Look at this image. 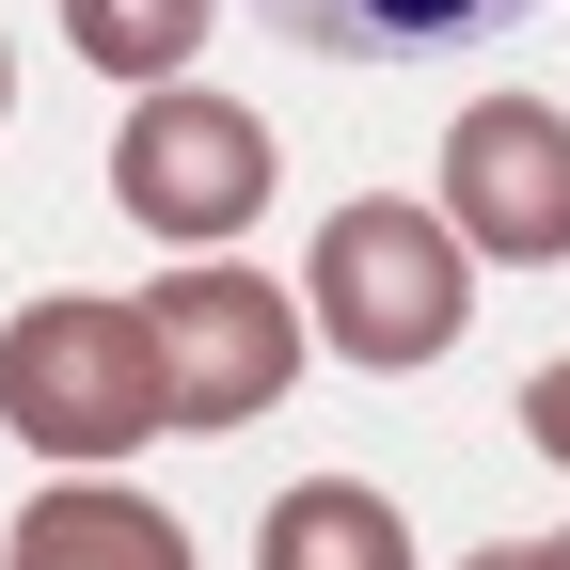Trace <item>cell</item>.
<instances>
[{
    "label": "cell",
    "mask_w": 570,
    "mask_h": 570,
    "mask_svg": "<svg viewBox=\"0 0 570 570\" xmlns=\"http://www.w3.org/2000/svg\"><path fill=\"white\" fill-rule=\"evenodd\" d=\"M142 333H159V428H254L302 381V348H317V317L285 302L269 269H238V254L159 269L142 285Z\"/></svg>",
    "instance_id": "3957f363"
},
{
    "label": "cell",
    "mask_w": 570,
    "mask_h": 570,
    "mask_svg": "<svg viewBox=\"0 0 570 570\" xmlns=\"http://www.w3.org/2000/svg\"><path fill=\"white\" fill-rule=\"evenodd\" d=\"M523 444H539V460L570 475V348H554V365H539V381H523Z\"/></svg>",
    "instance_id": "30bf717a"
},
{
    "label": "cell",
    "mask_w": 570,
    "mask_h": 570,
    "mask_svg": "<svg viewBox=\"0 0 570 570\" xmlns=\"http://www.w3.org/2000/svg\"><path fill=\"white\" fill-rule=\"evenodd\" d=\"M0 570H190V523L142 508L127 475H63V491H32V508H17Z\"/></svg>",
    "instance_id": "52a82bcc"
},
{
    "label": "cell",
    "mask_w": 570,
    "mask_h": 570,
    "mask_svg": "<svg viewBox=\"0 0 570 570\" xmlns=\"http://www.w3.org/2000/svg\"><path fill=\"white\" fill-rule=\"evenodd\" d=\"M206 17H223V0H63V48H80L96 80H127V96H159V80H190V48H206Z\"/></svg>",
    "instance_id": "9c48e42d"
},
{
    "label": "cell",
    "mask_w": 570,
    "mask_h": 570,
    "mask_svg": "<svg viewBox=\"0 0 570 570\" xmlns=\"http://www.w3.org/2000/svg\"><path fill=\"white\" fill-rule=\"evenodd\" d=\"M554 554H570V539H554Z\"/></svg>",
    "instance_id": "4fadbf2b"
},
{
    "label": "cell",
    "mask_w": 570,
    "mask_h": 570,
    "mask_svg": "<svg viewBox=\"0 0 570 570\" xmlns=\"http://www.w3.org/2000/svg\"><path fill=\"white\" fill-rule=\"evenodd\" d=\"M0 428L63 475H111L127 444H159V333H142V302H96V285L17 302L0 317Z\"/></svg>",
    "instance_id": "6da1fadb"
},
{
    "label": "cell",
    "mask_w": 570,
    "mask_h": 570,
    "mask_svg": "<svg viewBox=\"0 0 570 570\" xmlns=\"http://www.w3.org/2000/svg\"><path fill=\"white\" fill-rule=\"evenodd\" d=\"M0 111H17V48H0Z\"/></svg>",
    "instance_id": "7c38bea8"
},
{
    "label": "cell",
    "mask_w": 570,
    "mask_h": 570,
    "mask_svg": "<svg viewBox=\"0 0 570 570\" xmlns=\"http://www.w3.org/2000/svg\"><path fill=\"white\" fill-rule=\"evenodd\" d=\"M460 570H570V554H554V539H475Z\"/></svg>",
    "instance_id": "8fae6325"
},
{
    "label": "cell",
    "mask_w": 570,
    "mask_h": 570,
    "mask_svg": "<svg viewBox=\"0 0 570 570\" xmlns=\"http://www.w3.org/2000/svg\"><path fill=\"white\" fill-rule=\"evenodd\" d=\"M302 317H317V348L412 381V365H444V348H460V317H475V254H460L444 206L365 190V206H333V223H317V254H302Z\"/></svg>",
    "instance_id": "7a4b0ae2"
},
{
    "label": "cell",
    "mask_w": 570,
    "mask_h": 570,
    "mask_svg": "<svg viewBox=\"0 0 570 570\" xmlns=\"http://www.w3.org/2000/svg\"><path fill=\"white\" fill-rule=\"evenodd\" d=\"M254 570H412V523H396L381 475H302L254 523Z\"/></svg>",
    "instance_id": "ba28073f"
},
{
    "label": "cell",
    "mask_w": 570,
    "mask_h": 570,
    "mask_svg": "<svg viewBox=\"0 0 570 570\" xmlns=\"http://www.w3.org/2000/svg\"><path fill=\"white\" fill-rule=\"evenodd\" d=\"M254 17L285 48H317V63H475V48H508L539 0H254Z\"/></svg>",
    "instance_id": "8992f818"
},
{
    "label": "cell",
    "mask_w": 570,
    "mask_h": 570,
    "mask_svg": "<svg viewBox=\"0 0 570 570\" xmlns=\"http://www.w3.org/2000/svg\"><path fill=\"white\" fill-rule=\"evenodd\" d=\"M444 223L491 269H554L570 254V111L539 96H475L444 127Z\"/></svg>",
    "instance_id": "5b68a950"
},
{
    "label": "cell",
    "mask_w": 570,
    "mask_h": 570,
    "mask_svg": "<svg viewBox=\"0 0 570 570\" xmlns=\"http://www.w3.org/2000/svg\"><path fill=\"white\" fill-rule=\"evenodd\" d=\"M111 206H127L142 238H175V254H223L254 206H269V111H254V96H206V80L127 96V127H111Z\"/></svg>",
    "instance_id": "277c9868"
}]
</instances>
